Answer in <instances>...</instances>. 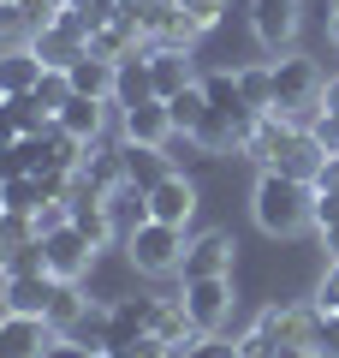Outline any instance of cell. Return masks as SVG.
Here are the masks:
<instances>
[{
    "label": "cell",
    "instance_id": "f35d334b",
    "mask_svg": "<svg viewBox=\"0 0 339 358\" xmlns=\"http://www.w3.org/2000/svg\"><path fill=\"white\" fill-rule=\"evenodd\" d=\"M322 114H339V78H327V108Z\"/></svg>",
    "mask_w": 339,
    "mask_h": 358
},
{
    "label": "cell",
    "instance_id": "836d02e7",
    "mask_svg": "<svg viewBox=\"0 0 339 358\" xmlns=\"http://www.w3.org/2000/svg\"><path fill=\"white\" fill-rule=\"evenodd\" d=\"M119 358H179V352H173V346H167L161 334L149 329V334H137V341H131V346H126V352H119Z\"/></svg>",
    "mask_w": 339,
    "mask_h": 358
},
{
    "label": "cell",
    "instance_id": "52a82bcc",
    "mask_svg": "<svg viewBox=\"0 0 339 358\" xmlns=\"http://www.w3.org/2000/svg\"><path fill=\"white\" fill-rule=\"evenodd\" d=\"M185 310L202 334H220L226 317H232V275H202V281H185Z\"/></svg>",
    "mask_w": 339,
    "mask_h": 358
},
{
    "label": "cell",
    "instance_id": "7a4b0ae2",
    "mask_svg": "<svg viewBox=\"0 0 339 358\" xmlns=\"http://www.w3.org/2000/svg\"><path fill=\"white\" fill-rule=\"evenodd\" d=\"M327 108V78L310 54H280L274 60V114H286L292 126H315Z\"/></svg>",
    "mask_w": 339,
    "mask_h": 358
},
{
    "label": "cell",
    "instance_id": "d6a6232c",
    "mask_svg": "<svg viewBox=\"0 0 339 358\" xmlns=\"http://www.w3.org/2000/svg\"><path fill=\"white\" fill-rule=\"evenodd\" d=\"M315 310H339V257H327L322 287H315Z\"/></svg>",
    "mask_w": 339,
    "mask_h": 358
},
{
    "label": "cell",
    "instance_id": "4316f807",
    "mask_svg": "<svg viewBox=\"0 0 339 358\" xmlns=\"http://www.w3.org/2000/svg\"><path fill=\"white\" fill-rule=\"evenodd\" d=\"M239 96L250 114H274V66H239Z\"/></svg>",
    "mask_w": 339,
    "mask_h": 358
},
{
    "label": "cell",
    "instance_id": "5bb4252c",
    "mask_svg": "<svg viewBox=\"0 0 339 358\" xmlns=\"http://www.w3.org/2000/svg\"><path fill=\"white\" fill-rule=\"evenodd\" d=\"M101 203H107V215H113V233L126 239V233H137L143 221H149V185H137V179H119L113 192H101Z\"/></svg>",
    "mask_w": 339,
    "mask_h": 358
},
{
    "label": "cell",
    "instance_id": "603a6c76",
    "mask_svg": "<svg viewBox=\"0 0 339 358\" xmlns=\"http://www.w3.org/2000/svg\"><path fill=\"white\" fill-rule=\"evenodd\" d=\"M155 96V78H149V48L119 60V84H113V108H137Z\"/></svg>",
    "mask_w": 339,
    "mask_h": 358
},
{
    "label": "cell",
    "instance_id": "d6986e66",
    "mask_svg": "<svg viewBox=\"0 0 339 358\" xmlns=\"http://www.w3.org/2000/svg\"><path fill=\"white\" fill-rule=\"evenodd\" d=\"M119 162H126V179H137V185H161L173 173V155L161 143H126L119 138Z\"/></svg>",
    "mask_w": 339,
    "mask_h": 358
},
{
    "label": "cell",
    "instance_id": "7402d4cb",
    "mask_svg": "<svg viewBox=\"0 0 339 358\" xmlns=\"http://www.w3.org/2000/svg\"><path fill=\"white\" fill-rule=\"evenodd\" d=\"M197 84H202V96H209V108H214V114H232V120H256L250 108H244V96H239V66H226V72H202Z\"/></svg>",
    "mask_w": 339,
    "mask_h": 358
},
{
    "label": "cell",
    "instance_id": "5b68a950",
    "mask_svg": "<svg viewBox=\"0 0 339 358\" xmlns=\"http://www.w3.org/2000/svg\"><path fill=\"white\" fill-rule=\"evenodd\" d=\"M298 30H303V0H250V36L262 42L274 60L292 54Z\"/></svg>",
    "mask_w": 339,
    "mask_h": 358
},
{
    "label": "cell",
    "instance_id": "8fae6325",
    "mask_svg": "<svg viewBox=\"0 0 339 358\" xmlns=\"http://www.w3.org/2000/svg\"><path fill=\"white\" fill-rule=\"evenodd\" d=\"M119 138L126 143H173V114H167V102L161 96H149V102H137V108H119Z\"/></svg>",
    "mask_w": 339,
    "mask_h": 358
},
{
    "label": "cell",
    "instance_id": "cb8c5ba5",
    "mask_svg": "<svg viewBox=\"0 0 339 358\" xmlns=\"http://www.w3.org/2000/svg\"><path fill=\"white\" fill-rule=\"evenodd\" d=\"M143 48H149V42H143L131 24H119V18H113V24H101L96 36H89V54H101V60H113V66L131 60V54H143Z\"/></svg>",
    "mask_w": 339,
    "mask_h": 358
},
{
    "label": "cell",
    "instance_id": "83f0119b",
    "mask_svg": "<svg viewBox=\"0 0 339 358\" xmlns=\"http://www.w3.org/2000/svg\"><path fill=\"white\" fill-rule=\"evenodd\" d=\"M36 42V18H30L24 0H0V48H24Z\"/></svg>",
    "mask_w": 339,
    "mask_h": 358
},
{
    "label": "cell",
    "instance_id": "ffe728a7",
    "mask_svg": "<svg viewBox=\"0 0 339 358\" xmlns=\"http://www.w3.org/2000/svg\"><path fill=\"white\" fill-rule=\"evenodd\" d=\"M66 78H72L77 96H96V102H113V84H119V66L101 60V54H84V60L66 66Z\"/></svg>",
    "mask_w": 339,
    "mask_h": 358
},
{
    "label": "cell",
    "instance_id": "d4e9b609",
    "mask_svg": "<svg viewBox=\"0 0 339 358\" xmlns=\"http://www.w3.org/2000/svg\"><path fill=\"white\" fill-rule=\"evenodd\" d=\"M167 114H173V138H197V126L209 120V96H202V84L179 90V96H167Z\"/></svg>",
    "mask_w": 339,
    "mask_h": 358
},
{
    "label": "cell",
    "instance_id": "8992f818",
    "mask_svg": "<svg viewBox=\"0 0 339 358\" xmlns=\"http://www.w3.org/2000/svg\"><path fill=\"white\" fill-rule=\"evenodd\" d=\"M155 305L161 299H107V322H101V352L119 358L137 334L155 329Z\"/></svg>",
    "mask_w": 339,
    "mask_h": 358
},
{
    "label": "cell",
    "instance_id": "8d00e7d4",
    "mask_svg": "<svg viewBox=\"0 0 339 358\" xmlns=\"http://www.w3.org/2000/svg\"><path fill=\"white\" fill-rule=\"evenodd\" d=\"M310 131H315V143H322L327 155H339V114H322V120H315Z\"/></svg>",
    "mask_w": 339,
    "mask_h": 358
},
{
    "label": "cell",
    "instance_id": "d590c367",
    "mask_svg": "<svg viewBox=\"0 0 339 358\" xmlns=\"http://www.w3.org/2000/svg\"><path fill=\"white\" fill-rule=\"evenodd\" d=\"M24 138V126H18V108H13V96H0V150L6 143H18Z\"/></svg>",
    "mask_w": 339,
    "mask_h": 358
},
{
    "label": "cell",
    "instance_id": "ba28073f",
    "mask_svg": "<svg viewBox=\"0 0 339 358\" xmlns=\"http://www.w3.org/2000/svg\"><path fill=\"white\" fill-rule=\"evenodd\" d=\"M256 329H262L274 346H310V352H315L322 310H315V305H268L262 317H256Z\"/></svg>",
    "mask_w": 339,
    "mask_h": 358
},
{
    "label": "cell",
    "instance_id": "ac0fdd59",
    "mask_svg": "<svg viewBox=\"0 0 339 358\" xmlns=\"http://www.w3.org/2000/svg\"><path fill=\"white\" fill-rule=\"evenodd\" d=\"M149 78H155V96H161V102L197 84V72H190V54H185V48H149Z\"/></svg>",
    "mask_w": 339,
    "mask_h": 358
},
{
    "label": "cell",
    "instance_id": "4dcf8cb0",
    "mask_svg": "<svg viewBox=\"0 0 339 358\" xmlns=\"http://www.w3.org/2000/svg\"><path fill=\"white\" fill-rule=\"evenodd\" d=\"M42 358H107V352H101L96 341H84V334H54V346Z\"/></svg>",
    "mask_w": 339,
    "mask_h": 358
},
{
    "label": "cell",
    "instance_id": "484cf974",
    "mask_svg": "<svg viewBox=\"0 0 339 358\" xmlns=\"http://www.w3.org/2000/svg\"><path fill=\"white\" fill-rule=\"evenodd\" d=\"M77 179H84V185H96V192H113V185L126 179V162H119V150L89 143V150H84V167H77Z\"/></svg>",
    "mask_w": 339,
    "mask_h": 358
},
{
    "label": "cell",
    "instance_id": "9a60e30c",
    "mask_svg": "<svg viewBox=\"0 0 339 358\" xmlns=\"http://www.w3.org/2000/svg\"><path fill=\"white\" fill-rule=\"evenodd\" d=\"M0 334H6V352L13 358H42L54 346L48 317H13V310H0Z\"/></svg>",
    "mask_w": 339,
    "mask_h": 358
},
{
    "label": "cell",
    "instance_id": "277c9868",
    "mask_svg": "<svg viewBox=\"0 0 339 358\" xmlns=\"http://www.w3.org/2000/svg\"><path fill=\"white\" fill-rule=\"evenodd\" d=\"M42 239V257H48V275L54 281H84L89 268H96V239L89 233H77L72 221H60V227H48V233H36Z\"/></svg>",
    "mask_w": 339,
    "mask_h": 358
},
{
    "label": "cell",
    "instance_id": "74e56055",
    "mask_svg": "<svg viewBox=\"0 0 339 358\" xmlns=\"http://www.w3.org/2000/svg\"><path fill=\"white\" fill-rule=\"evenodd\" d=\"M322 251H327V257H339V221H333V227H322Z\"/></svg>",
    "mask_w": 339,
    "mask_h": 358
},
{
    "label": "cell",
    "instance_id": "44dd1931",
    "mask_svg": "<svg viewBox=\"0 0 339 358\" xmlns=\"http://www.w3.org/2000/svg\"><path fill=\"white\" fill-rule=\"evenodd\" d=\"M155 334H161L173 352H185V346H197V341H202V329L190 322L185 299H161V305H155Z\"/></svg>",
    "mask_w": 339,
    "mask_h": 358
},
{
    "label": "cell",
    "instance_id": "f546056e",
    "mask_svg": "<svg viewBox=\"0 0 339 358\" xmlns=\"http://www.w3.org/2000/svg\"><path fill=\"white\" fill-rule=\"evenodd\" d=\"M66 96H72V78H66V72H42V84H36V102L48 108V114H60V108H66Z\"/></svg>",
    "mask_w": 339,
    "mask_h": 358
},
{
    "label": "cell",
    "instance_id": "6da1fadb",
    "mask_svg": "<svg viewBox=\"0 0 339 358\" xmlns=\"http://www.w3.org/2000/svg\"><path fill=\"white\" fill-rule=\"evenodd\" d=\"M250 221L268 239H298V233H310L315 227V179L262 167L256 185H250Z\"/></svg>",
    "mask_w": 339,
    "mask_h": 358
},
{
    "label": "cell",
    "instance_id": "2e32d148",
    "mask_svg": "<svg viewBox=\"0 0 339 358\" xmlns=\"http://www.w3.org/2000/svg\"><path fill=\"white\" fill-rule=\"evenodd\" d=\"M107 108L113 102H96V96H77V90H72L66 108L54 114V126H66L77 143H101V131H107Z\"/></svg>",
    "mask_w": 339,
    "mask_h": 358
},
{
    "label": "cell",
    "instance_id": "e0dca14e",
    "mask_svg": "<svg viewBox=\"0 0 339 358\" xmlns=\"http://www.w3.org/2000/svg\"><path fill=\"white\" fill-rule=\"evenodd\" d=\"M42 72L48 66L36 60V48H0V96H30V90L42 84Z\"/></svg>",
    "mask_w": 339,
    "mask_h": 358
},
{
    "label": "cell",
    "instance_id": "e575fe53",
    "mask_svg": "<svg viewBox=\"0 0 339 358\" xmlns=\"http://www.w3.org/2000/svg\"><path fill=\"white\" fill-rule=\"evenodd\" d=\"M315 352L339 358V310H322V329H315Z\"/></svg>",
    "mask_w": 339,
    "mask_h": 358
},
{
    "label": "cell",
    "instance_id": "30bf717a",
    "mask_svg": "<svg viewBox=\"0 0 339 358\" xmlns=\"http://www.w3.org/2000/svg\"><path fill=\"white\" fill-rule=\"evenodd\" d=\"M190 215H197V179H185V173L173 167L161 185H149V221H167V227H190Z\"/></svg>",
    "mask_w": 339,
    "mask_h": 358
},
{
    "label": "cell",
    "instance_id": "b9f144b4",
    "mask_svg": "<svg viewBox=\"0 0 339 358\" xmlns=\"http://www.w3.org/2000/svg\"><path fill=\"white\" fill-rule=\"evenodd\" d=\"M0 358H13V352H6V334H0Z\"/></svg>",
    "mask_w": 339,
    "mask_h": 358
},
{
    "label": "cell",
    "instance_id": "3957f363",
    "mask_svg": "<svg viewBox=\"0 0 339 358\" xmlns=\"http://www.w3.org/2000/svg\"><path fill=\"white\" fill-rule=\"evenodd\" d=\"M126 263L137 275H179L185 268V227H167V221H143L137 233H126Z\"/></svg>",
    "mask_w": 339,
    "mask_h": 358
},
{
    "label": "cell",
    "instance_id": "1f68e13d",
    "mask_svg": "<svg viewBox=\"0 0 339 358\" xmlns=\"http://www.w3.org/2000/svg\"><path fill=\"white\" fill-rule=\"evenodd\" d=\"M179 358H244L239 352V341H220V334H202L197 346H185Z\"/></svg>",
    "mask_w": 339,
    "mask_h": 358
},
{
    "label": "cell",
    "instance_id": "ab89813d",
    "mask_svg": "<svg viewBox=\"0 0 339 358\" xmlns=\"http://www.w3.org/2000/svg\"><path fill=\"white\" fill-rule=\"evenodd\" d=\"M327 42L339 48V0H333V13H327Z\"/></svg>",
    "mask_w": 339,
    "mask_h": 358
},
{
    "label": "cell",
    "instance_id": "7c38bea8",
    "mask_svg": "<svg viewBox=\"0 0 339 358\" xmlns=\"http://www.w3.org/2000/svg\"><path fill=\"white\" fill-rule=\"evenodd\" d=\"M30 48H36V60L48 66V72H66L72 60H84V54H89V36H84V30H72L66 18H54V24L36 30V42H30Z\"/></svg>",
    "mask_w": 339,
    "mask_h": 358
},
{
    "label": "cell",
    "instance_id": "9c48e42d",
    "mask_svg": "<svg viewBox=\"0 0 339 358\" xmlns=\"http://www.w3.org/2000/svg\"><path fill=\"white\" fill-rule=\"evenodd\" d=\"M232 257H239V245H232V233H220V227H209V233H197V239L185 245V281H202V275H232Z\"/></svg>",
    "mask_w": 339,
    "mask_h": 358
},
{
    "label": "cell",
    "instance_id": "4fadbf2b",
    "mask_svg": "<svg viewBox=\"0 0 339 358\" xmlns=\"http://www.w3.org/2000/svg\"><path fill=\"white\" fill-rule=\"evenodd\" d=\"M54 305V275H6L0 281V310L13 317H48Z\"/></svg>",
    "mask_w": 339,
    "mask_h": 358
},
{
    "label": "cell",
    "instance_id": "60d3db41",
    "mask_svg": "<svg viewBox=\"0 0 339 358\" xmlns=\"http://www.w3.org/2000/svg\"><path fill=\"white\" fill-rule=\"evenodd\" d=\"M13 257V233H6V215H0V263Z\"/></svg>",
    "mask_w": 339,
    "mask_h": 358
},
{
    "label": "cell",
    "instance_id": "f1b7e54d",
    "mask_svg": "<svg viewBox=\"0 0 339 358\" xmlns=\"http://www.w3.org/2000/svg\"><path fill=\"white\" fill-rule=\"evenodd\" d=\"M226 6H232V0H179V13H185L190 24L202 30V36H209V30L220 24V18H226Z\"/></svg>",
    "mask_w": 339,
    "mask_h": 358
}]
</instances>
